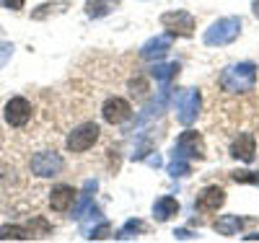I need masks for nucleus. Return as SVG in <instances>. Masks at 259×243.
Wrapping results in <instances>:
<instances>
[{"mask_svg":"<svg viewBox=\"0 0 259 243\" xmlns=\"http://www.w3.org/2000/svg\"><path fill=\"white\" fill-rule=\"evenodd\" d=\"M70 3L68 0H52V3H41L31 11V21H47L52 16H62V13H68Z\"/></svg>","mask_w":259,"mask_h":243,"instance_id":"2eb2a0df","label":"nucleus"},{"mask_svg":"<svg viewBox=\"0 0 259 243\" xmlns=\"http://www.w3.org/2000/svg\"><path fill=\"white\" fill-rule=\"evenodd\" d=\"M0 238H3V240H29V238H34V235H31V230L24 228V225H6L3 230H0Z\"/></svg>","mask_w":259,"mask_h":243,"instance_id":"6ab92c4d","label":"nucleus"},{"mask_svg":"<svg viewBox=\"0 0 259 243\" xmlns=\"http://www.w3.org/2000/svg\"><path fill=\"white\" fill-rule=\"evenodd\" d=\"M179 202H177V197H158V200L153 202V217H156V223H168L171 217H177L179 215Z\"/></svg>","mask_w":259,"mask_h":243,"instance_id":"4468645a","label":"nucleus"},{"mask_svg":"<svg viewBox=\"0 0 259 243\" xmlns=\"http://www.w3.org/2000/svg\"><path fill=\"white\" fill-rule=\"evenodd\" d=\"M179 75V62H153V68H150V78L158 80V83H168L171 78Z\"/></svg>","mask_w":259,"mask_h":243,"instance_id":"f3484780","label":"nucleus"},{"mask_svg":"<svg viewBox=\"0 0 259 243\" xmlns=\"http://www.w3.org/2000/svg\"><path fill=\"white\" fill-rule=\"evenodd\" d=\"M218 83L226 93H249L256 85V65L254 62H233L228 68H223Z\"/></svg>","mask_w":259,"mask_h":243,"instance_id":"f257e3e1","label":"nucleus"},{"mask_svg":"<svg viewBox=\"0 0 259 243\" xmlns=\"http://www.w3.org/2000/svg\"><path fill=\"white\" fill-rule=\"evenodd\" d=\"M161 26L166 29V34H171L174 39H189L194 34V29H197V24H194V16L189 11H166L161 13Z\"/></svg>","mask_w":259,"mask_h":243,"instance_id":"39448f33","label":"nucleus"},{"mask_svg":"<svg viewBox=\"0 0 259 243\" xmlns=\"http://www.w3.org/2000/svg\"><path fill=\"white\" fill-rule=\"evenodd\" d=\"M244 240H259V233H251V235H244Z\"/></svg>","mask_w":259,"mask_h":243,"instance_id":"c85d7f7f","label":"nucleus"},{"mask_svg":"<svg viewBox=\"0 0 259 243\" xmlns=\"http://www.w3.org/2000/svg\"><path fill=\"white\" fill-rule=\"evenodd\" d=\"M26 6V0H0V8H6V11H21Z\"/></svg>","mask_w":259,"mask_h":243,"instance_id":"393cba45","label":"nucleus"},{"mask_svg":"<svg viewBox=\"0 0 259 243\" xmlns=\"http://www.w3.org/2000/svg\"><path fill=\"white\" fill-rule=\"evenodd\" d=\"M251 13L254 18H259V0H251Z\"/></svg>","mask_w":259,"mask_h":243,"instance_id":"cd10ccee","label":"nucleus"},{"mask_svg":"<svg viewBox=\"0 0 259 243\" xmlns=\"http://www.w3.org/2000/svg\"><path fill=\"white\" fill-rule=\"evenodd\" d=\"M31 114H34V109H31V101L24 99V96H11L3 106V117H6V124L8 127H26L31 122Z\"/></svg>","mask_w":259,"mask_h":243,"instance_id":"6e6552de","label":"nucleus"},{"mask_svg":"<svg viewBox=\"0 0 259 243\" xmlns=\"http://www.w3.org/2000/svg\"><path fill=\"white\" fill-rule=\"evenodd\" d=\"M241 225H244V220L239 217V215H221L218 220H215V230H218L221 235H236V233H239L241 230Z\"/></svg>","mask_w":259,"mask_h":243,"instance_id":"a211bd4d","label":"nucleus"},{"mask_svg":"<svg viewBox=\"0 0 259 243\" xmlns=\"http://www.w3.org/2000/svg\"><path fill=\"white\" fill-rule=\"evenodd\" d=\"M231 156L236 161H241V163H251L256 158V140H254V135L241 132V135L231 142Z\"/></svg>","mask_w":259,"mask_h":243,"instance_id":"ddd939ff","label":"nucleus"},{"mask_svg":"<svg viewBox=\"0 0 259 243\" xmlns=\"http://www.w3.org/2000/svg\"><path fill=\"white\" fill-rule=\"evenodd\" d=\"M166 171H168V176H174V179H177V176L182 179V176H189V173H192V166H189V161H184V158H174V161L166 166Z\"/></svg>","mask_w":259,"mask_h":243,"instance_id":"aec40b11","label":"nucleus"},{"mask_svg":"<svg viewBox=\"0 0 259 243\" xmlns=\"http://www.w3.org/2000/svg\"><path fill=\"white\" fill-rule=\"evenodd\" d=\"M109 235H112V225L106 223V220H101L96 228H91L89 233H85V238H91V240H104V238H109Z\"/></svg>","mask_w":259,"mask_h":243,"instance_id":"5701e85b","label":"nucleus"},{"mask_svg":"<svg viewBox=\"0 0 259 243\" xmlns=\"http://www.w3.org/2000/svg\"><path fill=\"white\" fill-rule=\"evenodd\" d=\"M174 158H184V161H205L207 150H205V140L200 132L194 129H184L174 142Z\"/></svg>","mask_w":259,"mask_h":243,"instance_id":"20e7f679","label":"nucleus"},{"mask_svg":"<svg viewBox=\"0 0 259 243\" xmlns=\"http://www.w3.org/2000/svg\"><path fill=\"white\" fill-rule=\"evenodd\" d=\"M29 168H31L34 176H39V179H52V176L62 173L65 161H62L60 153H55V150H41V153H34V156H31Z\"/></svg>","mask_w":259,"mask_h":243,"instance_id":"0eeeda50","label":"nucleus"},{"mask_svg":"<svg viewBox=\"0 0 259 243\" xmlns=\"http://www.w3.org/2000/svg\"><path fill=\"white\" fill-rule=\"evenodd\" d=\"M145 230V225H143V220H127V223H124V228L117 233V238H135L133 233H143Z\"/></svg>","mask_w":259,"mask_h":243,"instance_id":"4be33fe9","label":"nucleus"},{"mask_svg":"<svg viewBox=\"0 0 259 243\" xmlns=\"http://www.w3.org/2000/svg\"><path fill=\"white\" fill-rule=\"evenodd\" d=\"M231 179L236 184H251V186H259V171H233Z\"/></svg>","mask_w":259,"mask_h":243,"instance_id":"412c9836","label":"nucleus"},{"mask_svg":"<svg viewBox=\"0 0 259 243\" xmlns=\"http://www.w3.org/2000/svg\"><path fill=\"white\" fill-rule=\"evenodd\" d=\"M171 44H174V36L171 34H158L153 39H148L140 47V57L148 60V62H158V60L166 57V52L171 50Z\"/></svg>","mask_w":259,"mask_h":243,"instance_id":"9b49d317","label":"nucleus"},{"mask_svg":"<svg viewBox=\"0 0 259 243\" xmlns=\"http://www.w3.org/2000/svg\"><path fill=\"white\" fill-rule=\"evenodd\" d=\"M13 55V44H8V41H0V68L8 62V57Z\"/></svg>","mask_w":259,"mask_h":243,"instance_id":"b1692460","label":"nucleus"},{"mask_svg":"<svg viewBox=\"0 0 259 243\" xmlns=\"http://www.w3.org/2000/svg\"><path fill=\"white\" fill-rule=\"evenodd\" d=\"M239 34H241V18L239 16H223L205 29L202 41L207 47H226V44H233L239 39Z\"/></svg>","mask_w":259,"mask_h":243,"instance_id":"f03ea898","label":"nucleus"},{"mask_svg":"<svg viewBox=\"0 0 259 243\" xmlns=\"http://www.w3.org/2000/svg\"><path fill=\"white\" fill-rule=\"evenodd\" d=\"M122 0H85V16L89 18H104V16H109L114 8H119Z\"/></svg>","mask_w":259,"mask_h":243,"instance_id":"dca6fc26","label":"nucleus"},{"mask_svg":"<svg viewBox=\"0 0 259 243\" xmlns=\"http://www.w3.org/2000/svg\"><path fill=\"white\" fill-rule=\"evenodd\" d=\"M226 205V189L218 186V184H212V186H205L200 194H197V200H194V210L197 212H218L221 207Z\"/></svg>","mask_w":259,"mask_h":243,"instance_id":"9d476101","label":"nucleus"},{"mask_svg":"<svg viewBox=\"0 0 259 243\" xmlns=\"http://www.w3.org/2000/svg\"><path fill=\"white\" fill-rule=\"evenodd\" d=\"M130 117H133V106H130V101L122 99V96L106 99L104 106H101V119H104L106 124H122V122H127Z\"/></svg>","mask_w":259,"mask_h":243,"instance_id":"1a4fd4ad","label":"nucleus"},{"mask_svg":"<svg viewBox=\"0 0 259 243\" xmlns=\"http://www.w3.org/2000/svg\"><path fill=\"white\" fill-rule=\"evenodd\" d=\"M99 137H101L99 124H96V122H83V124H78L70 135H68V140H65V148H68L70 153H85V150H91V148L99 142Z\"/></svg>","mask_w":259,"mask_h":243,"instance_id":"423d86ee","label":"nucleus"},{"mask_svg":"<svg viewBox=\"0 0 259 243\" xmlns=\"http://www.w3.org/2000/svg\"><path fill=\"white\" fill-rule=\"evenodd\" d=\"M174 101H177V119H179V124L189 127V124L197 122L200 109H202V96H200L197 88H182V91L174 96Z\"/></svg>","mask_w":259,"mask_h":243,"instance_id":"7ed1b4c3","label":"nucleus"},{"mask_svg":"<svg viewBox=\"0 0 259 243\" xmlns=\"http://www.w3.org/2000/svg\"><path fill=\"white\" fill-rule=\"evenodd\" d=\"M130 88H133V93H145V91H148V85H145V80H143V78L130 80Z\"/></svg>","mask_w":259,"mask_h":243,"instance_id":"a878e982","label":"nucleus"},{"mask_svg":"<svg viewBox=\"0 0 259 243\" xmlns=\"http://www.w3.org/2000/svg\"><path fill=\"white\" fill-rule=\"evenodd\" d=\"M75 200H78V191L70 186V184H57L52 186L50 191V207L55 212H68L75 207Z\"/></svg>","mask_w":259,"mask_h":243,"instance_id":"f8f14e48","label":"nucleus"},{"mask_svg":"<svg viewBox=\"0 0 259 243\" xmlns=\"http://www.w3.org/2000/svg\"><path fill=\"white\" fill-rule=\"evenodd\" d=\"M174 238H177V240H189V238H192V233L182 228V230H174Z\"/></svg>","mask_w":259,"mask_h":243,"instance_id":"bb28decb","label":"nucleus"}]
</instances>
